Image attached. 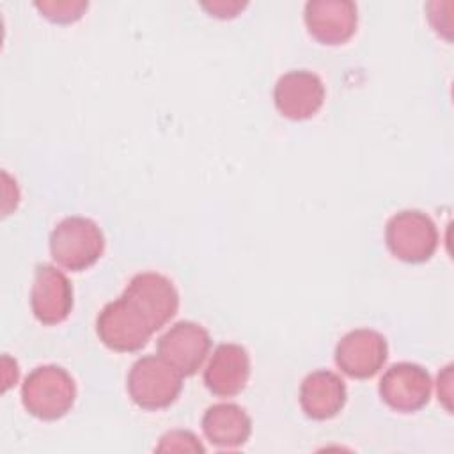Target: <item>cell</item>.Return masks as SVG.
<instances>
[{
    "label": "cell",
    "instance_id": "277c9868",
    "mask_svg": "<svg viewBox=\"0 0 454 454\" xmlns=\"http://www.w3.org/2000/svg\"><path fill=\"white\" fill-rule=\"evenodd\" d=\"M385 243L394 257L404 262H424L438 247L434 222L419 209H403L385 225Z\"/></svg>",
    "mask_w": 454,
    "mask_h": 454
},
{
    "label": "cell",
    "instance_id": "52a82bcc",
    "mask_svg": "<svg viewBox=\"0 0 454 454\" xmlns=\"http://www.w3.org/2000/svg\"><path fill=\"white\" fill-rule=\"evenodd\" d=\"M431 387V376L422 365L399 362L385 371L378 390L388 408L401 413H413L429 403Z\"/></svg>",
    "mask_w": 454,
    "mask_h": 454
},
{
    "label": "cell",
    "instance_id": "30bf717a",
    "mask_svg": "<svg viewBox=\"0 0 454 454\" xmlns=\"http://www.w3.org/2000/svg\"><path fill=\"white\" fill-rule=\"evenodd\" d=\"M273 101L284 117L305 121L321 110L325 103V85L316 73L294 69L277 80Z\"/></svg>",
    "mask_w": 454,
    "mask_h": 454
},
{
    "label": "cell",
    "instance_id": "2e32d148",
    "mask_svg": "<svg viewBox=\"0 0 454 454\" xmlns=\"http://www.w3.org/2000/svg\"><path fill=\"white\" fill-rule=\"evenodd\" d=\"M39 12L53 23H73L82 18L87 9V2L82 0H44L34 4Z\"/></svg>",
    "mask_w": 454,
    "mask_h": 454
},
{
    "label": "cell",
    "instance_id": "9a60e30c",
    "mask_svg": "<svg viewBox=\"0 0 454 454\" xmlns=\"http://www.w3.org/2000/svg\"><path fill=\"white\" fill-rule=\"evenodd\" d=\"M202 433L207 442L218 449H238L252 434L248 413L234 403H218L202 415Z\"/></svg>",
    "mask_w": 454,
    "mask_h": 454
},
{
    "label": "cell",
    "instance_id": "5b68a950",
    "mask_svg": "<svg viewBox=\"0 0 454 454\" xmlns=\"http://www.w3.org/2000/svg\"><path fill=\"white\" fill-rule=\"evenodd\" d=\"M96 332L108 349L119 353L142 349L154 333L147 319L122 294L101 309L96 319Z\"/></svg>",
    "mask_w": 454,
    "mask_h": 454
},
{
    "label": "cell",
    "instance_id": "e0dca14e",
    "mask_svg": "<svg viewBox=\"0 0 454 454\" xmlns=\"http://www.w3.org/2000/svg\"><path fill=\"white\" fill-rule=\"evenodd\" d=\"M156 450H179V452H204L202 443L197 440V436L190 431L176 429L161 436L160 445Z\"/></svg>",
    "mask_w": 454,
    "mask_h": 454
},
{
    "label": "cell",
    "instance_id": "8fae6325",
    "mask_svg": "<svg viewBox=\"0 0 454 454\" xmlns=\"http://www.w3.org/2000/svg\"><path fill=\"white\" fill-rule=\"evenodd\" d=\"M30 309L43 325H59L73 309V286L69 278L51 264H39L30 289Z\"/></svg>",
    "mask_w": 454,
    "mask_h": 454
},
{
    "label": "cell",
    "instance_id": "8992f818",
    "mask_svg": "<svg viewBox=\"0 0 454 454\" xmlns=\"http://www.w3.org/2000/svg\"><path fill=\"white\" fill-rule=\"evenodd\" d=\"M122 296L147 319L156 332L165 326L179 309V294L174 284L154 271L137 273Z\"/></svg>",
    "mask_w": 454,
    "mask_h": 454
},
{
    "label": "cell",
    "instance_id": "6da1fadb",
    "mask_svg": "<svg viewBox=\"0 0 454 454\" xmlns=\"http://www.w3.org/2000/svg\"><path fill=\"white\" fill-rule=\"evenodd\" d=\"M76 383L60 365H39L28 372L21 385L25 410L41 420H59L74 404Z\"/></svg>",
    "mask_w": 454,
    "mask_h": 454
},
{
    "label": "cell",
    "instance_id": "7c38bea8",
    "mask_svg": "<svg viewBox=\"0 0 454 454\" xmlns=\"http://www.w3.org/2000/svg\"><path fill=\"white\" fill-rule=\"evenodd\" d=\"M303 20L316 41L335 46L356 32L358 9L351 0H310L305 4Z\"/></svg>",
    "mask_w": 454,
    "mask_h": 454
},
{
    "label": "cell",
    "instance_id": "5bb4252c",
    "mask_svg": "<svg viewBox=\"0 0 454 454\" xmlns=\"http://www.w3.org/2000/svg\"><path fill=\"white\" fill-rule=\"evenodd\" d=\"M348 390L339 374L319 369L307 374L300 385V406L314 420L335 417L346 404Z\"/></svg>",
    "mask_w": 454,
    "mask_h": 454
},
{
    "label": "cell",
    "instance_id": "3957f363",
    "mask_svg": "<svg viewBox=\"0 0 454 454\" xmlns=\"http://www.w3.org/2000/svg\"><path fill=\"white\" fill-rule=\"evenodd\" d=\"M126 388L138 408L156 411L170 406L179 397L183 376L161 356L145 355L131 365Z\"/></svg>",
    "mask_w": 454,
    "mask_h": 454
},
{
    "label": "cell",
    "instance_id": "4fadbf2b",
    "mask_svg": "<svg viewBox=\"0 0 454 454\" xmlns=\"http://www.w3.org/2000/svg\"><path fill=\"white\" fill-rule=\"evenodd\" d=\"M250 378V356L239 344H220L215 348L206 369L204 383L218 397L239 394Z\"/></svg>",
    "mask_w": 454,
    "mask_h": 454
},
{
    "label": "cell",
    "instance_id": "ac0fdd59",
    "mask_svg": "<svg viewBox=\"0 0 454 454\" xmlns=\"http://www.w3.org/2000/svg\"><path fill=\"white\" fill-rule=\"evenodd\" d=\"M202 7L207 9V11L211 12V16H216V18H232V16H236V12H238L239 9L245 7V4L218 0V2H211V4H202Z\"/></svg>",
    "mask_w": 454,
    "mask_h": 454
},
{
    "label": "cell",
    "instance_id": "9c48e42d",
    "mask_svg": "<svg viewBox=\"0 0 454 454\" xmlns=\"http://www.w3.org/2000/svg\"><path fill=\"white\" fill-rule=\"evenodd\" d=\"M388 358L387 339L372 328L348 332L335 346L337 367L355 380L372 378Z\"/></svg>",
    "mask_w": 454,
    "mask_h": 454
},
{
    "label": "cell",
    "instance_id": "ba28073f",
    "mask_svg": "<svg viewBox=\"0 0 454 454\" xmlns=\"http://www.w3.org/2000/svg\"><path fill=\"white\" fill-rule=\"evenodd\" d=\"M156 349L181 376H193L211 349V337L199 323L177 321L158 339Z\"/></svg>",
    "mask_w": 454,
    "mask_h": 454
},
{
    "label": "cell",
    "instance_id": "7a4b0ae2",
    "mask_svg": "<svg viewBox=\"0 0 454 454\" xmlns=\"http://www.w3.org/2000/svg\"><path fill=\"white\" fill-rule=\"evenodd\" d=\"M105 250V236L96 222L85 216L60 220L50 234V254L57 264L83 271L98 262Z\"/></svg>",
    "mask_w": 454,
    "mask_h": 454
}]
</instances>
